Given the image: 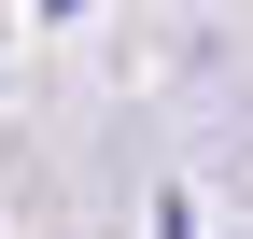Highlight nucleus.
<instances>
[{
    "instance_id": "obj_1",
    "label": "nucleus",
    "mask_w": 253,
    "mask_h": 239,
    "mask_svg": "<svg viewBox=\"0 0 253 239\" xmlns=\"http://www.w3.org/2000/svg\"><path fill=\"white\" fill-rule=\"evenodd\" d=\"M42 14H84V0H42Z\"/></svg>"
},
{
    "instance_id": "obj_2",
    "label": "nucleus",
    "mask_w": 253,
    "mask_h": 239,
    "mask_svg": "<svg viewBox=\"0 0 253 239\" xmlns=\"http://www.w3.org/2000/svg\"><path fill=\"white\" fill-rule=\"evenodd\" d=\"M169 239H197V225H183V211H169Z\"/></svg>"
}]
</instances>
